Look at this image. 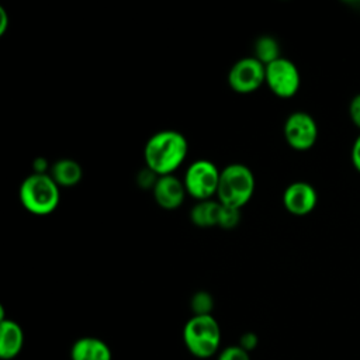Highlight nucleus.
Here are the masks:
<instances>
[{
  "label": "nucleus",
  "instance_id": "22",
  "mask_svg": "<svg viewBox=\"0 0 360 360\" xmlns=\"http://www.w3.org/2000/svg\"><path fill=\"white\" fill-rule=\"evenodd\" d=\"M46 167H48V163L45 159L37 158L34 160V169H35L34 173H49V172H46Z\"/></svg>",
  "mask_w": 360,
  "mask_h": 360
},
{
  "label": "nucleus",
  "instance_id": "4",
  "mask_svg": "<svg viewBox=\"0 0 360 360\" xmlns=\"http://www.w3.org/2000/svg\"><path fill=\"white\" fill-rule=\"evenodd\" d=\"M183 342L190 354L210 359L221 345V328L212 315H193L183 328Z\"/></svg>",
  "mask_w": 360,
  "mask_h": 360
},
{
  "label": "nucleus",
  "instance_id": "2",
  "mask_svg": "<svg viewBox=\"0 0 360 360\" xmlns=\"http://www.w3.org/2000/svg\"><path fill=\"white\" fill-rule=\"evenodd\" d=\"M21 205L34 215H48L56 210L60 201V187L49 173H31L18 190Z\"/></svg>",
  "mask_w": 360,
  "mask_h": 360
},
{
  "label": "nucleus",
  "instance_id": "11",
  "mask_svg": "<svg viewBox=\"0 0 360 360\" xmlns=\"http://www.w3.org/2000/svg\"><path fill=\"white\" fill-rule=\"evenodd\" d=\"M24 346V330L21 325L13 319L0 322V359H15Z\"/></svg>",
  "mask_w": 360,
  "mask_h": 360
},
{
  "label": "nucleus",
  "instance_id": "23",
  "mask_svg": "<svg viewBox=\"0 0 360 360\" xmlns=\"http://www.w3.org/2000/svg\"><path fill=\"white\" fill-rule=\"evenodd\" d=\"M8 27V15L4 8H0V35H4Z\"/></svg>",
  "mask_w": 360,
  "mask_h": 360
},
{
  "label": "nucleus",
  "instance_id": "8",
  "mask_svg": "<svg viewBox=\"0 0 360 360\" xmlns=\"http://www.w3.org/2000/svg\"><path fill=\"white\" fill-rule=\"evenodd\" d=\"M287 143L295 150L311 149L318 138V127L315 120L305 111L291 112L283 127Z\"/></svg>",
  "mask_w": 360,
  "mask_h": 360
},
{
  "label": "nucleus",
  "instance_id": "18",
  "mask_svg": "<svg viewBox=\"0 0 360 360\" xmlns=\"http://www.w3.org/2000/svg\"><path fill=\"white\" fill-rule=\"evenodd\" d=\"M217 360H250V356L239 345H231L219 352Z\"/></svg>",
  "mask_w": 360,
  "mask_h": 360
},
{
  "label": "nucleus",
  "instance_id": "10",
  "mask_svg": "<svg viewBox=\"0 0 360 360\" xmlns=\"http://www.w3.org/2000/svg\"><path fill=\"white\" fill-rule=\"evenodd\" d=\"M153 198L156 204L163 210H176L179 208L187 195L183 179H179L174 174L159 176L155 187L152 188Z\"/></svg>",
  "mask_w": 360,
  "mask_h": 360
},
{
  "label": "nucleus",
  "instance_id": "6",
  "mask_svg": "<svg viewBox=\"0 0 360 360\" xmlns=\"http://www.w3.org/2000/svg\"><path fill=\"white\" fill-rule=\"evenodd\" d=\"M264 84L274 96L280 98H290L297 94L301 84L298 68L294 62L281 56L266 65Z\"/></svg>",
  "mask_w": 360,
  "mask_h": 360
},
{
  "label": "nucleus",
  "instance_id": "13",
  "mask_svg": "<svg viewBox=\"0 0 360 360\" xmlns=\"http://www.w3.org/2000/svg\"><path fill=\"white\" fill-rule=\"evenodd\" d=\"M49 174L59 187H73L80 183L83 169L79 162L70 158H62L49 167Z\"/></svg>",
  "mask_w": 360,
  "mask_h": 360
},
{
  "label": "nucleus",
  "instance_id": "21",
  "mask_svg": "<svg viewBox=\"0 0 360 360\" xmlns=\"http://www.w3.org/2000/svg\"><path fill=\"white\" fill-rule=\"evenodd\" d=\"M352 162L354 167L360 172V135L356 138L353 148H352Z\"/></svg>",
  "mask_w": 360,
  "mask_h": 360
},
{
  "label": "nucleus",
  "instance_id": "9",
  "mask_svg": "<svg viewBox=\"0 0 360 360\" xmlns=\"http://www.w3.org/2000/svg\"><path fill=\"white\" fill-rule=\"evenodd\" d=\"M318 201L315 188L307 181H294L283 193L284 208L297 217L309 214Z\"/></svg>",
  "mask_w": 360,
  "mask_h": 360
},
{
  "label": "nucleus",
  "instance_id": "14",
  "mask_svg": "<svg viewBox=\"0 0 360 360\" xmlns=\"http://www.w3.org/2000/svg\"><path fill=\"white\" fill-rule=\"evenodd\" d=\"M222 204L217 198L197 201L190 210V219L198 228L218 226Z\"/></svg>",
  "mask_w": 360,
  "mask_h": 360
},
{
  "label": "nucleus",
  "instance_id": "17",
  "mask_svg": "<svg viewBox=\"0 0 360 360\" xmlns=\"http://www.w3.org/2000/svg\"><path fill=\"white\" fill-rule=\"evenodd\" d=\"M239 222H240V210L222 204L218 226L222 229H233L239 225Z\"/></svg>",
  "mask_w": 360,
  "mask_h": 360
},
{
  "label": "nucleus",
  "instance_id": "1",
  "mask_svg": "<svg viewBox=\"0 0 360 360\" xmlns=\"http://www.w3.org/2000/svg\"><path fill=\"white\" fill-rule=\"evenodd\" d=\"M188 153L186 136L174 129L155 132L145 143L143 159L148 169L158 176L174 174Z\"/></svg>",
  "mask_w": 360,
  "mask_h": 360
},
{
  "label": "nucleus",
  "instance_id": "20",
  "mask_svg": "<svg viewBox=\"0 0 360 360\" xmlns=\"http://www.w3.org/2000/svg\"><path fill=\"white\" fill-rule=\"evenodd\" d=\"M349 115H350L352 122L357 128H360V94H357L352 98L350 105H349Z\"/></svg>",
  "mask_w": 360,
  "mask_h": 360
},
{
  "label": "nucleus",
  "instance_id": "16",
  "mask_svg": "<svg viewBox=\"0 0 360 360\" xmlns=\"http://www.w3.org/2000/svg\"><path fill=\"white\" fill-rule=\"evenodd\" d=\"M190 308L194 315H211L214 298L207 291H197L190 300Z\"/></svg>",
  "mask_w": 360,
  "mask_h": 360
},
{
  "label": "nucleus",
  "instance_id": "12",
  "mask_svg": "<svg viewBox=\"0 0 360 360\" xmlns=\"http://www.w3.org/2000/svg\"><path fill=\"white\" fill-rule=\"evenodd\" d=\"M70 360H112V353L103 339L83 336L72 345Z\"/></svg>",
  "mask_w": 360,
  "mask_h": 360
},
{
  "label": "nucleus",
  "instance_id": "19",
  "mask_svg": "<svg viewBox=\"0 0 360 360\" xmlns=\"http://www.w3.org/2000/svg\"><path fill=\"white\" fill-rule=\"evenodd\" d=\"M257 343H259V338H257L256 333H253V332H245V333L240 336L238 345H239L243 350H246L248 353H250L252 350L256 349Z\"/></svg>",
  "mask_w": 360,
  "mask_h": 360
},
{
  "label": "nucleus",
  "instance_id": "5",
  "mask_svg": "<svg viewBox=\"0 0 360 360\" xmlns=\"http://www.w3.org/2000/svg\"><path fill=\"white\" fill-rule=\"evenodd\" d=\"M219 176L221 170L211 160H194L186 169L183 176L187 195L193 197L195 201H204L217 197Z\"/></svg>",
  "mask_w": 360,
  "mask_h": 360
},
{
  "label": "nucleus",
  "instance_id": "15",
  "mask_svg": "<svg viewBox=\"0 0 360 360\" xmlns=\"http://www.w3.org/2000/svg\"><path fill=\"white\" fill-rule=\"evenodd\" d=\"M252 56L266 66L281 58L280 45L271 35H262L255 41Z\"/></svg>",
  "mask_w": 360,
  "mask_h": 360
},
{
  "label": "nucleus",
  "instance_id": "3",
  "mask_svg": "<svg viewBox=\"0 0 360 360\" xmlns=\"http://www.w3.org/2000/svg\"><path fill=\"white\" fill-rule=\"evenodd\" d=\"M256 187L253 172L242 163H231L221 170L217 200L228 207L242 210L245 207Z\"/></svg>",
  "mask_w": 360,
  "mask_h": 360
},
{
  "label": "nucleus",
  "instance_id": "7",
  "mask_svg": "<svg viewBox=\"0 0 360 360\" xmlns=\"http://www.w3.org/2000/svg\"><path fill=\"white\" fill-rule=\"evenodd\" d=\"M266 66L253 56L236 60L228 72V84L238 94H250L264 84Z\"/></svg>",
  "mask_w": 360,
  "mask_h": 360
}]
</instances>
